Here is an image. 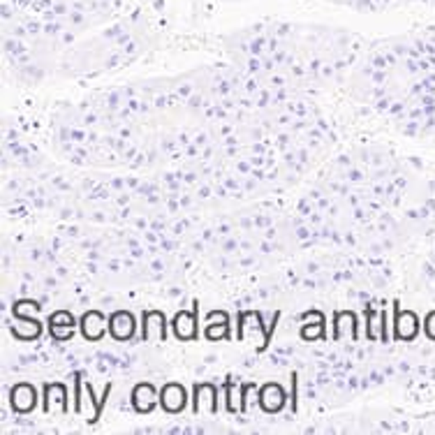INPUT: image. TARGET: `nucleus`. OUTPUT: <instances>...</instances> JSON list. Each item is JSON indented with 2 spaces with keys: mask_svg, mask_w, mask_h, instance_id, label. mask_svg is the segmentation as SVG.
<instances>
[{
  "mask_svg": "<svg viewBox=\"0 0 435 435\" xmlns=\"http://www.w3.org/2000/svg\"><path fill=\"white\" fill-rule=\"evenodd\" d=\"M273 93L234 65L142 79L65 107L52 121V144L98 169L183 167L231 146Z\"/></svg>",
  "mask_w": 435,
  "mask_h": 435,
  "instance_id": "obj_1",
  "label": "nucleus"
}]
</instances>
